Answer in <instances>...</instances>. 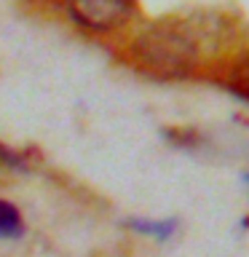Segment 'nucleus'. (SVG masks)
<instances>
[{"label": "nucleus", "instance_id": "obj_2", "mask_svg": "<svg viewBox=\"0 0 249 257\" xmlns=\"http://www.w3.org/2000/svg\"><path fill=\"white\" fill-rule=\"evenodd\" d=\"M137 0H67L72 22L91 32H112L132 19Z\"/></svg>", "mask_w": 249, "mask_h": 257}, {"label": "nucleus", "instance_id": "obj_4", "mask_svg": "<svg viewBox=\"0 0 249 257\" xmlns=\"http://www.w3.org/2000/svg\"><path fill=\"white\" fill-rule=\"evenodd\" d=\"M126 228H132L134 233L140 236H148V238H169L177 228L174 220H129Z\"/></svg>", "mask_w": 249, "mask_h": 257}, {"label": "nucleus", "instance_id": "obj_1", "mask_svg": "<svg viewBox=\"0 0 249 257\" xmlns=\"http://www.w3.org/2000/svg\"><path fill=\"white\" fill-rule=\"evenodd\" d=\"M132 54L140 67L158 78H185L198 67L201 43L185 24L158 22L134 40Z\"/></svg>", "mask_w": 249, "mask_h": 257}, {"label": "nucleus", "instance_id": "obj_6", "mask_svg": "<svg viewBox=\"0 0 249 257\" xmlns=\"http://www.w3.org/2000/svg\"><path fill=\"white\" fill-rule=\"evenodd\" d=\"M0 164L3 166H11V169H24V158L22 156H16L14 150H8L0 145Z\"/></svg>", "mask_w": 249, "mask_h": 257}, {"label": "nucleus", "instance_id": "obj_5", "mask_svg": "<svg viewBox=\"0 0 249 257\" xmlns=\"http://www.w3.org/2000/svg\"><path fill=\"white\" fill-rule=\"evenodd\" d=\"M236 86H238V91L249 99V56L241 62V67H238V72H236Z\"/></svg>", "mask_w": 249, "mask_h": 257}, {"label": "nucleus", "instance_id": "obj_3", "mask_svg": "<svg viewBox=\"0 0 249 257\" xmlns=\"http://www.w3.org/2000/svg\"><path fill=\"white\" fill-rule=\"evenodd\" d=\"M24 233L22 214L11 201L0 198V238H19Z\"/></svg>", "mask_w": 249, "mask_h": 257}]
</instances>
